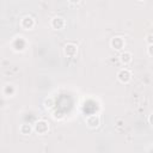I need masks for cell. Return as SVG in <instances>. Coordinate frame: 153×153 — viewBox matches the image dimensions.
I'll list each match as a JSON object with an SVG mask.
<instances>
[{"label": "cell", "mask_w": 153, "mask_h": 153, "mask_svg": "<svg viewBox=\"0 0 153 153\" xmlns=\"http://www.w3.org/2000/svg\"><path fill=\"white\" fill-rule=\"evenodd\" d=\"M35 130L38 133V134H45L48 130H49V123L44 120H41V121H37L35 123Z\"/></svg>", "instance_id": "1"}, {"label": "cell", "mask_w": 153, "mask_h": 153, "mask_svg": "<svg viewBox=\"0 0 153 153\" xmlns=\"http://www.w3.org/2000/svg\"><path fill=\"white\" fill-rule=\"evenodd\" d=\"M86 124L90 128H97L100 124V118L98 115H91L86 118Z\"/></svg>", "instance_id": "2"}, {"label": "cell", "mask_w": 153, "mask_h": 153, "mask_svg": "<svg viewBox=\"0 0 153 153\" xmlns=\"http://www.w3.org/2000/svg\"><path fill=\"white\" fill-rule=\"evenodd\" d=\"M130 76H131L130 72H129L128 69H126V68L121 69V71L117 73V78H118V80H120L121 82H128V81L130 80Z\"/></svg>", "instance_id": "3"}, {"label": "cell", "mask_w": 153, "mask_h": 153, "mask_svg": "<svg viewBox=\"0 0 153 153\" xmlns=\"http://www.w3.org/2000/svg\"><path fill=\"white\" fill-rule=\"evenodd\" d=\"M63 51H65V54L67 55V56H74L75 54H76V51H78V48H76V45L75 44H73V43H67L66 45H65V48H63Z\"/></svg>", "instance_id": "4"}, {"label": "cell", "mask_w": 153, "mask_h": 153, "mask_svg": "<svg viewBox=\"0 0 153 153\" xmlns=\"http://www.w3.org/2000/svg\"><path fill=\"white\" fill-rule=\"evenodd\" d=\"M20 25H22L25 30H29V29H32V27H33V25H35V20L32 19V17L26 16V17H24V18L22 19Z\"/></svg>", "instance_id": "5"}, {"label": "cell", "mask_w": 153, "mask_h": 153, "mask_svg": "<svg viewBox=\"0 0 153 153\" xmlns=\"http://www.w3.org/2000/svg\"><path fill=\"white\" fill-rule=\"evenodd\" d=\"M65 24H66V22H65V19H63L62 17H55V18H53V20H51V26H53L54 29H57V30L62 29V27L65 26Z\"/></svg>", "instance_id": "6"}, {"label": "cell", "mask_w": 153, "mask_h": 153, "mask_svg": "<svg viewBox=\"0 0 153 153\" xmlns=\"http://www.w3.org/2000/svg\"><path fill=\"white\" fill-rule=\"evenodd\" d=\"M111 47L114 49H117V50L122 49L124 47V39L122 37H114L111 39Z\"/></svg>", "instance_id": "7"}, {"label": "cell", "mask_w": 153, "mask_h": 153, "mask_svg": "<svg viewBox=\"0 0 153 153\" xmlns=\"http://www.w3.org/2000/svg\"><path fill=\"white\" fill-rule=\"evenodd\" d=\"M120 60H121V62H122V63L127 65V63H129V62L131 61V54H130L129 51H124V53H122V54H121Z\"/></svg>", "instance_id": "8"}, {"label": "cell", "mask_w": 153, "mask_h": 153, "mask_svg": "<svg viewBox=\"0 0 153 153\" xmlns=\"http://www.w3.org/2000/svg\"><path fill=\"white\" fill-rule=\"evenodd\" d=\"M19 130H20V133H22L23 135H30L32 128H31L29 124H22L20 128H19Z\"/></svg>", "instance_id": "9"}, {"label": "cell", "mask_w": 153, "mask_h": 153, "mask_svg": "<svg viewBox=\"0 0 153 153\" xmlns=\"http://www.w3.org/2000/svg\"><path fill=\"white\" fill-rule=\"evenodd\" d=\"M146 42L148 44H153V33H148L146 36Z\"/></svg>", "instance_id": "10"}, {"label": "cell", "mask_w": 153, "mask_h": 153, "mask_svg": "<svg viewBox=\"0 0 153 153\" xmlns=\"http://www.w3.org/2000/svg\"><path fill=\"white\" fill-rule=\"evenodd\" d=\"M147 53L149 56H153V44H149L148 48H147Z\"/></svg>", "instance_id": "11"}, {"label": "cell", "mask_w": 153, "mask_h": 153, "mask_svg": "<svg viewBox=\"0 0 153 153\" xmlns=\"http://www.w3.org/2000/svg\"><path fill=\"white\" fill-rule=\"evenodd\" d=\"M148 122L153 126V114H152V115H149V117H148Z\"/></svg>", "instance_id": "12"}, {"label": "cell", "mask_w": 153, "mask_h": 153, "mask_svg": "<svg viewBox=\"0 0 153 153\" xmlns=\"http://www.w3.org/2000/svg\"><path fill=\"white\" fill-rule=\"evenodd\" d=\"M69 1H71L72 4H78V2L80 1V0H69Z\"/></svg>", "instance_id": "13"}, {"label": "cell", "mask_w": 153, "mask_h": 153, "mask_svg": "<svg viewBox=\"0 0 153 153\" xmlns=\"http://www.w3.org/2000/svg\"><path fill=\"white\" fill-rule=\"evenodd\" d=\"M148 151H149V152H152V151H153V147H151V148H149Z\"/></svg>", "instance_id": "14"}]
</instances>
